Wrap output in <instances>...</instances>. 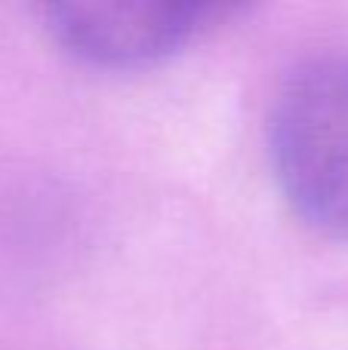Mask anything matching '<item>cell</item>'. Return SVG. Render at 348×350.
Listing matches in <instances>:
<instances>
[{
	"mask_svg": "<svg viewBox=\"0 0 348 350\" xmlns=\"http://www.w3.org/2000/svg\"><path fill=\"white\" fill-rule=\"evenodd\" d=\"M269 154L290 209L318 234L348 240V53H318L284 77Z\"/></svg>",
	"mask_w": 348,
	"mask_h": 350,
	"instance_id": "cell-1",
	"label": "cell"
},
{
	"mask_svg": "<svg viewBox=\"0 0 348 350\" xmlns=\"http://www.w3.org/2000/svg\"><path fill=\"white\" fill-rule=\"evenodd\" d=\"M225 16L207 3H53L47 31L65 53L102 68L154 65Z\"/></svg>",
	"mask_w": 348,
	"mask_h": 350,
	"instance_id": "cell-2",
	"label": "cell"
}]
</instances>
